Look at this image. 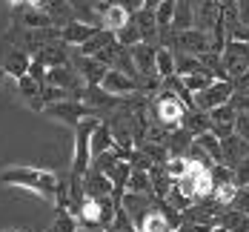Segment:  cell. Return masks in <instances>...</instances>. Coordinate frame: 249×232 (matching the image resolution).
Returning <instances> with one entry per match:
<instances>
[{
    "mask_svg": "<svg viewBox=\"0 0 249 232\" xmlns=\"http://www.w3.org/2000/svg\"><path fill=\"white\" fill-rule=\"evenodd\" d=\"M0 183L3 186L29 189L32 195L43 198L46 204H54L60 178L54 172H49V169H37V166H12V169H3L0 172Z\"/></svg>",
    "mask_w": 249,
    "mask_h": 232,
    "instance_id": "obj_1",
    "label": "cell"
},
{
    "mask_svg": "<svg viewBox=\"0 0 249 232\" xmlns=\"http://www.w3.org/2000/svg\"><path fill=\"white\" fill-rule=\"evenodd\" d=\"M100 118H86L75 126V152H72V178H83L92 169V135Z\"/></svg>",
    "mask_w": 249,
    "mask_h": 232,
    "instance_id": "obj_2",
    "label": "cell"
},
{
    "mask_svg": "<svg viewBox=\"0 0 249 232\" xmlns=\"http://www.w3.org/2000/svg\"><path fill=\"white\" fill-rule=\"evenodd\" d=\"M183 118H186V106L180 103V98L172 92H160V98L155 101V124L166 132H175L183 126Z\"/></svg>",
    "mask_w": 249,
    "mask_h": 232,
    "instance_id": "obj_3",
    "label": "cell"
},
{
    "mask_svg": "<svg viewBox=\"0 0 249 232\" xmlns=\"http://www.w3.org/2000/svg\"><path fill=\"white\" fill-rule=\"evenodd\" d=\"M235 92H238V89H235V83H232V80L218 77V80H212V86H206L203 92L195 95V106H198L200 112H212V109H218V106L232 103Z\"/></svg>",
    "mask_w": 249,
    "mask_h": 232,
    "instance_id": "obj_4",
    "label": "cell"
},
{
    "mask_svg": "<svg viewBox=\"0 0 249 232\" xmlns=\"http://www.w3.org/2000/svg\"><path fill=\"white\" fill-rule=\"evenodd\" d=\"M43 115H49L54 121H63V124H69V126L75 129L80 121H86V118H98V112H92L89 106L83 101H60V103H52V106H43Z\"/></svg>",
    "mask_w": 249,
    "mask_h": 232,
    "instance_id": "obj_5",
    "label": "cell"
},
{
    "mask_svg": "<svg viewBox=\"0 0 249 232\" xmlns=\"http://www.w3.org/2000/svg\"><path fill=\"white\" fill-rule=\"evenodd\" d=\"M175 49L180 54H192V57H200L206 52H212V43H209V32H200V29H186V32H175L169 37Z\"/></svg>",
    "mask_w": 249,
    "mask_h": 232,
    "instance_id": "obj_6",
    "label": "cell"
},
{
    "mask_svg": "<svg viewBox=\"0 0 249 232\" xmlns=\"http://www.w3.org/2000/svg\"><path fill=\"white\" fill-rule=\"evenodd\" d=\"M100 89H103L106 95H112V98H132V95H141L138 77H129V75H124V72H118V69H109V72H106Z\"/></svg>",
    "mask_w": 249,
    "mask_h": 232,
    "instance_id": "obj_7",
    "label": "cell"
},
{
    "mask_svg": "<svg viewBox=\"0 0 249 232\" xmlns=\"http://www.w3.org/2000/svg\"><path fill=\"white\" fill-rule=\"evenodd\" d=\"M98 32H100V26H95V23L72 20L69 26H63V29H60V40H63L66 46H75V49H80V46H86V43H89Z\"/></svg>",
    "mask_w": 249,
    "mask_h": 232,
    "instance_id": "obj_8",
    "label": "cell"
},
{
    "mask_svg": "<svg viewBox=\"0 0 249 232\" xmlns=\"http://www.w3.org/2000/svg\"><path fill=\"white\" fill-rule=\"evenodd\" d=\"M235 118H238V109L232 106V103H226V106H218V109H212L209 112V121H212V132L224 141L229 135H235Z\"/></svg>",
    "mask_w": 249,
    "mask_h": 232,
    "instance_id": "obj_9",
    "label": "cell"
},
{
    "mask_svg": "<svg viewBox=\"0 0 249 232\" xmlns=\"http://www.w3.org/2000/svg\"><path fill=\"white\" fill-rule=\"evenodd\" d=\"M129 52H132V63L138 69V80L146 75H155V60H158V46L155 43H138Z\"/></svg>",
    "mask_w": 249,
    "mask_h": 232,
    "instance_id": "obj_10",
    "label": "cell"
},
{
    "mask_svg": "<svg viewBox=\"0 0 249 232\" xmlns=\"http://www.w3.org/2000/svg\"><path fill=\"white\" fill-rule=\"evenodd\" d=\"M80 183H83V192L86 195H92V198H106V195H115V183L106 178L103 172H98L95 166L80 178ZM118 198V195H115Z\"/></svg>",
    "mask_w": 249,
    "mask_h": 232,
    "instance_id": "obj_11",
    "label": "cell"
},
{
    "mask_svg": "<svg viewBox=\"0 0 249 232\" xmlns=\"http://www.w3.org/2000/svg\"><path fill=\"white\" fill-rule=\"evenodd\" d=\"M132 20V12L126 9V6H118V3H109V6H103L100 9V29H106V32H121L126 23Z\"/></svg>",
    "mask_w": 249,
    "mask_h": 232,
    "instance_id": "obj_12",
    "label": "cell"
},
{
    "mask_svg": "<svg viewBox=\"0 0 249 232\" xmlns=\"http://www.w3.org/2000/svg\"><path fill=\"white\" fill-rule=\"evenodd\" d=\"M75 63H77V75L83 77L86 86H100L103 77H106V72H109L98 57H83V54H77Z\"/></svg>",
    "mask_w": 249,
    "mask_h": 232,
    "instance_id": "obj_13",
    "label": "cell"
},
{
    "mask_svg": "<svg viewBox=\"0 0 249 232\" xmlns=\"http://www.w3.org/2000/svg\"><path fill=\"white\" fill-rule=\"evenodd\" d=\"M121 204H124L126 215H129V221L138 227L146 215H149L152 209V198L149 195H135V192H124V198H121Z\"/></svg>",
    "mask_w": 249,
    "mask_h": 232,
    "instance_id": "obj_14",
    "label": "cell"
},
{
    "mask_svg": "<svg viewBox=\"0 0 249 232\" xmlns=\"http://www.w3.org/2000/svg\"><path fill=\"white\" fill-rule=\"evenodd\" d=\"M192 143L209 158V163H224V143H221V138H218L215 132H203V135H198Z\"/></svg>",
    "mask_w": 249,
    "mask_h": 232,
    "instance_id": "obj_15",
    "label": "cell"
},
{
    "mask_svg": "<svg viewBox=\"0 0 249 232\" xmlns=\"http://www.w3.org/2000/svg\"><path fill=\"white\" fill-rule=\"evenodd\" d=\"M221 143H224V163L229 166V169H235L241 161L249 158V146L238 138V135H229V138H224Z\"/></svg>",
    "mask_w": 249,
    "mask_h": 232,
    "instance_id": "obj_16",
    "label": "cell"
},
{
    "mask_svg": "<svg viewBox=\"0 0 249 232\" xmlns=\"http://www.w3.org/2000/svg\"><path fill=\"white\" fill-rule=\"evenodd\" d=\"M195 15H198V3H192V0H178V6H175L172 32L195 29Z\"/></svg>",
    "mask_w": 249,
    "mask_h": 232,
    "instance_id": "obj_17",
    "label": "cell"
},
{
    "mask_svg": "<svg viewBox=\"0 0 249 232\" xmlns=\"http://www.w3.org/2000/svg\"><path fill=\"white\" fill-rule=\"evenodd\" d=\"M112 149H115V135H112V129H109L106 121H100L95 135H92V161L106 152H112Z\"/></svg>",
    "mask_w": 249,
    "mask_h": 232,
    "instance_id": "obj_18",
    "label": "cell"
},
{
    "mask_svg": "<svg viewBox=\"0 0 249 232\" xmlns=\"http://www.w3.org/2000/svg\"><path fill=\"white\" fill-rule=\"evenodd\" d=\"M18 92L23 95V101L32 106V109H40L43 112V103H40V95H43V83L40 80H35V77L23 75L18 80Z\"/></svg>",
    "mask_w": 249,
    "mask_h": 232,
    "instance_id": "obj_19",
    "label": "cell"
},
{
    "mask_svg": "<svg viewBox=\"0 0 249 232\" xmlns=\"http://www.w3.org/2000/svg\"><path fill=\"white\" fill-rule=\"evenodd\" d=\"M155 75L160 77V80H169V77L178 75V69H175V49H169V46H158Z\"/></svg>",
    "mask_w": 249,
    "mask_h": 232,
    "instance_id": "obj_20",
    "label": "cell"
},
{
    "mask_svg": "<svg viewBox=\"0 0 249 232\" xmlns=\"http://www.w3.org/2000/svg\"><path fill=\"white\" fill-rule=\"evenodd\" d=\"M192 138H198V135H203V132H212V121H209V112H200V109H195V112H189L186 118H183V126Z\"/></svg>",
    "mask_w": 249,
    "mask_h": 232,
    "instance_id": "obj_21",
    "label": "cell"
},
{
    "mask_svg": "<svg viewBox=\"0 0 249 232\" xmlns=\"http://www.w3.org/2000/svg\"><path fill=\"white\" fill-rule=\"evenodd\" d=\"M126 192H135V195H149V198H155L152 175H149V172H138V169H132V175H129V180H126Z\"/></svg>",
    "mask_w": 249,
    "mask_h": 232,
    "instance_id": "obj_22",
    "label": "cell"
},
{
    "mask_svg": "<svg viewBox=\"0 0 249 232\" xmlns=\"http://www.w3.org/2000/svg\"><path fill=\"white\" fill-rule=\"evenodd\" d=\"M221 227L226 232H249V215L244 209H226L221 215Z\"/></svg>",
    "mask_w": 249,
    "mask_h": 232,
    "instance_id": "obj_23",
    "label": "cell"
},
{
    "mask_svg": "<svg viewBox=\"0 0 249 232\" xmlns=\"http://www.w3.org/2000/svg\"><path fill=\"white\" fill-rule=\"evenodd\" d=\"M138 232H172V227H169V221H166V215L158 209V206H152L149 215L138 224Z\"/></svg>",
    "mask_w": 249,
    "mask_h": 232,
    "instance_id": "obj_24",
    "label": "cell"
},
{
    "mask_svg": "<svg viewBox=\"0 0 249 232\" xmlns=\"http://www.w3.org/2000/svg\"><path fill=\"white\" fill-rule=\"evenodd\" d=\"M241 195V186L238 183H215V192H212V201L221 206V209H226V206L235 204V198Z\"/></svg>",
    "mask_w": 249,
    "mask_h": 232,
    "instance_id": "obj_25",
    "label": "cell"
},
{
    "mask_svg": "<svg viewBox=\"0 0 249 232\" xmlns=\"http://www.w3.org/2000/svg\"><path fill=\"white\" fill-rule=\"evenodd\" d=\"M115 40H118L124 49H132V46L143 43V35H141V29H138V23H135V20H129L121 32H115Z\"/></svg>",
    "mask_w": 249,
    "mask_h": 232,
    "instance_id": "obj_26",
    "label": "cell"
},
{
    "mask_svg": "<svg viewBox=\"0 0 249 232\" xmlns=\"http://www.w3.org/2000/svg\"><path fill=\"white\" fill-rule=\"evenodd\" d=\"M49 232H80V224H77V218L69 212V209H57V215H54V221H52Z\"/></svg>",
    "mask_w": 249,
    "mask_h": 232,
    "instance_id": "obj_27",
    "label": "cell"
},
{
    "mask_svg": "<svg viewBox=\"0 0 249 232\" xmlns=\"http://www.w3.org/2000/svg\"><path fill=\"white\" fill-rule=\"evenodd\" d=\"M163 169H166L169 180H180L183 175H189V158H186V155H172Z\"/></svg>",
    "mask_w": 249,
    "mask_h": 232,
    "instance_id": "obj_28",
    "label": "cell"
},
{
    "mask_svg": "<svg viewBox=\"0 0 249 232\" xmlns=\"http://www.w3.org/2000/svg\"><path fill=\"white\" fill-rule=\"evenodd\" d=\"M235 135L249 146V112H238V118H235Z\"/></svg>",
    "mask_w": 249,
    "mask_h": 232,
    "instance_id": "obj_29",
    "label": "cell"
},
{
    "mask_svg": "<svg viewBox=\"0 0 249 232\" xmlns=\"http://www.w3.org/2000/svg\"><path fill=\"white\" fill-rule=\"evenodd\" d=\"M232 106H235L238 112H249V95H244V92L235 95V98H232Z\"/></svg>",
    "mask_w": 249,
    "mask_h": 232,
    "instance_id": "obj_30",
    "label": "cell"
},
{
    "mask_svg": "<svg viewBox=\"0 0 249 232\" xmlns=\"http://www.w3.org/2000/svg\"><path fill=\"white\" fill-rule=\"evenodd\" d=\"M232 206H235V209H244V212L249 215V192H247V189H241V195L235 198V204H232Z\"/></svg>",
    "mask_w": 249,
    "mask_h": 232,
    "instance_id": "obj_31",
    "label": "cell"
},
{
    "mask_svg": "<svg viewBox=\"0 0 249 232\" xmlns=\"http://www.w3.org/2000/svg\"><path fill=\"white\" fill-rule=\"evenodd\" d=\"M109 3H118V6H126V0H109Z\"/></svg>",
    "mask_w": 249,
    "mask_h": 232,
    "instance_id": "obj_32",
    "label": "cell"
},
{
    "mask_svg": "<svg viewBox=\"0 0 249 232\" xmlns=\"http://www.w3.org/2000/svg\"><path fill=\"white\" fill-rule=\"evenodd\" d=\"M3 77H6V72H3V66H0V83H3Z\"/></svg>",
    "mask_w": 249,
    "mask_h": 232,
    "instance_id": "obj_33",
    "label": "cell"
},
{
    "mask_svg": "<svg viewBox=\"0 0 249 232\" xmlns=\"http://www.w3.org/2000/svg\"><path fill=\"white\" fill-rule=\"evenodd\" d=\"M212 232H226V230H224V227H215V230H212Z\"/></svg>",
    "mask_w": 249,
    "mask_h": 232,
    "instance_id": "obj_34",
    "label": "cell"
},
{
    "mask_svg": "<svg viewBox=\"0 0 249 232\" xmlns=\"http://www.w3.org/2000/svg\"><path fill=\"white\" fill-rule=\"evenodd\" d=\"M89 3H109V0H89Z\"/></svg>",
    "mask_w": 249,
    "mask_h": 232,
    "instance_id": "obj_35",
    "label": "cell"
},
{
    "mask_svg": "<svg viewBox=\"0 0 249 232\" xmlns=\"http://www.w3.org/2000/svg\"><path fill=\"white\" fill-rule=\"evenodd\" d=\"M12 232H23V230H12Z\"/></svg>",
    "mask_w": 249,
    "mask_h": 232,
    "instance_id": "obj_36",
    "label": "cell"
},
{
    "mask_svg": "<svg viewBox=\"0 0 249 232\" xmlns=\"http://www.w3.org/2000/svg\"><path fill=\"white\" fill-rule=\"evenodd\" d=\"M244 189H247V192H249V186H244Z\"/></svg>",
    "mask_w": 249,
    "mask_h": 232,
    "instance_id": "obj_37",
    "label": "cell"
}]
</instances>
